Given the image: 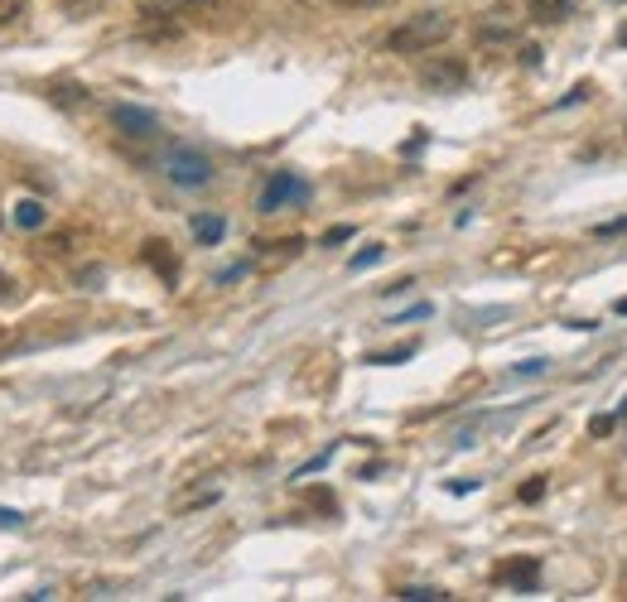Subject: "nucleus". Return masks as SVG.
Listing matches in <instances>:
<instances>
[{
  "label": "nucleus",
  "mask_w": 627,
  "mask_h": 602,
  "mask_svg": "<svg viewBox=\"0 0 627 602\" xmlns=\"http://www.w3.org/2000/svg\"><path fill=\"white\" fill-rule=\"evenodd\" d=\"M454 34V20H449L444 10H420L411 14L405 24H396L386 34V49L391 53H430V49H440V43Z\"/></svg>",
  "instance_id": "nucleus-1"
},
{
  "label": "nucleus",
  "mask_w": 627,
  "mask_h": 602,
  "mask_svg": "<svg viewBox=\"0 0 627 602\" xmlns=\"http://www.w3.org/2000/svg\"><path fill=\"white\" fill-rule=\"evenodd\" d=\"M136 10L145 20H169V24H217L223 14H232L227 0H136Z\"/></svg>",
  "instance_id": "nucleus-2"
},
{
  "label": "nucleus",
  "mask_w": 627,
  "mask_h": 602,
  "mask_svg": "<svg viewBox=\"0 0 627 602\" xmlns=\"http://www.w3.org/2000/svg\"><path fill=\"white\" fill-rule=\"evenodd\" d=\"M165 174L179 188H203V184H213V159L194 150V145H174V150L165 155Z\"/></svg>",
  "instance_id": "nucleus-3"
},
{
  "label": "nucleus",
  "mask_w": 627,
  "mask_h": 602,
  "mask_svg": "<svg viewBox=\"0 0 627 602\" xmlns=\"http://www.w3.org/2000/svg\"><path fill=\"white\" fill-rule=\"evenodd\" d=\"M420 82H425V92H459V87L469 82V63L454 58V53L430 58V63L420 68Z\"/></svg>",
  "instance_id": "nucleus-4"
},
{
  "label": "nucleus",
  "mask_w": 627,
  "mask_h": 602,
  "mask_svg": "<svg viewBox=\"0 0 627 602\" xmlns=\"http://www.w3.org/2000/svg\"><path fill=\"white\" fill-rule=\"evenodd\" d=\"M304 198H310V184L281 169V174H271L266 188H261V213H281L285 203H304Z\"/></svg>",
  "instance_id": "nucleus-5"
},
{
  "label": "nucleus",
  "mask_w": 627,
  "mask_h": 602,
  "mask_svg": "<svg viewBox=\"0 0 627 602\" xmlns=\"http://www.w3.org/2000/svg\"><path fill=\"white\" fill-rule=\"evenodd\" d=\"M111 126L121 130V136H136V140H150L155 130H159L155 116L140 111V107H111Z\"/></svg>",
  "instance_id": "nucleus-6"
},
{
  "label": "nucleus",
  "mask_w": 627,
  "mask_h": 602,
  "mask_svg": "<svg viewBox=\"0 0 627 602\" xmlns=\"http://www.w3.org/2000/svg\"><path fill=\"white\" fill-rule=\"evenodd\" d=\"M527 14L536 24H565L579 14V0H527Z\"/></svg>",
  "instance_id": "nucleus-7"
},
{
  "label": "nucleus",
  "mask_w": 627,
  "mask_h": 602,
  "mask_svg": "<svg viewBox=\"0 0 627 602\" xmlns=\"http://www.w3.org/2000/svg\"><path fill=\"white\" fill-rule=\"evenodd\" d=\"M492 579L512 583V589H521V593H531L536 579H541V564H536V560H512V564H498V574H492Z\"/></svg>",
  "instance_id": "nucleus-8"
},
{
  "label": "nucleus",
  "mask_w": 627,
  "mask_h": 602,
  "mask_svg": "<svg viewBox=\"0 0 627 602\" xmlns=\"http://www.w3.org/2000/svg\"><path fill=\"white\" fill-rule=\"evenodd\" d=\"M512 34H517L512 10H488V20L478 24V43H502V39H512Z\"/></svg>",
  "instance_id": "nucleus-9"
},
{
  "label": "nucleus",
  "mask_w": 627,
  "mask_h": 602,
  "mask_svg": "<svg viewBox=\"0 0 627 602\" xmlns=\"http://www.w3.org/2000/svg\"><path fill=\"white\" fill-rule=\"evenodd\" d=\"M223 231H227L223 217H213V213H198V217H194V237H198V246H217V241H223Z\"/></svg>",
  "instance_id": "nucleus-10"
},
{
  "label": "nucleus",
  "mask_w": 627,
  "mask_h": 602,
  "mask_svg": "<svg viewBox=\"0 0 627 602\" xmlns=\"http://www.w3.org/2000/svg\"><path fill=\"white\" fill-rule=\"evenodd\" d=\"M145 260H150V266L165 275V280H174V275H179V266H174V256L165 251V241H145Z\"/></svg>",
  "instance_id": "nucleus-11"
},
{
  "label": "nucleus",
  "mask_w": 627,
  "mask_h": 602,
  "mask_svg": "<svg viewBox=\"0 0 627 602\" xmlns=\"http://www.w3.org/2000/svg\"><path fill=\"white\" fill-rule=\"evenodd\" d=\"M49 97L58 101V107H82V101H87V97H82V87H72V82H53V87H49Z\"/></svg>",
  "instance_id": "nucleus-12"
},
{
  "label": "nucleus",
  "mask_w": 627,
  "mask_h": 602,
  "mask_svg": "<svg viewBox=\"0 0 627 602\" xmlns=\"http://www.w3.org/2000/svg\"><path fill=\"white\" fill-rule=\"evenodd\" d=\"M43 217H49V213H43L39 203H14V223H20V227H43Z\"/></svg>",
  "instance_id": "nucleus-13"
},
{
  "label": "nucleus",
  "mask_w": 627,
  "mask_h": 602,
  "mask_svg": "<svg viewBox=\"0 0 627 602\" xmlns=\"http://www.w3.org/2000/svg\"><path fill=\"white\" fill-rule=\"evenodd\" d=\"M101 6H107V0H58V10H63V14H78V20H82V14H97Z\"/></svg>",
  "instance_id": "nucleus-14"
},
{
  "label": "nucleus",
  "mask_w": 627,
  "mask_h": 602,
  "mask_svg": "<svg viewBox=\"0 0 627 602\" xmlns=\"http://www.w3.org/2000/svg\"><path fill=\"white\" fill-rule=\"evenodd\" d=\"M324 6H339V10H386L396 0H324Z\"/></svg>",
  "instance_id": "nucleus-15"
},
{
  "label": "nucleus",
  "mask_w": 627,
  "mask_h": 602,
  "mask_svg": "<svg viewBox=\"0 0 627 602\" xmlns=\"http://www.w3.org/2000/svg\"><path fill=\"white\" fill-rule=\"evenodd\" d=\"M396 598H405V602H444L449 593L444 589H401Z\"/></svg>",
  "instance_id": "nucleus-16"
},
{
  "label": "nucleus",
  "mask_w": 627,
  "mask_h": 602,
  "mask_svg": "<svg viewBox=\"0 0 627 602\" xmlns=\"http://www.w3.org/2000/svg\"><path fill=\"white\" fill-rule=\"evenodd\" d=\"M25 10H29V0H0V29H6V24H14Z\"/></svg>",
  "instance_id": "nucleus-17"
},
{
  "label": "nucleus",
  "mask_w": 627,
  "mask_h": 602,
  "mask_svg": "<svg viewBox=\"0 0 627 602\" xmlns=\"http://www.w3.org/2000/svg\"><path fill=\"white\" fill-rule=\"evenodd\" d=\"M376 260H382V246H368V251H357L353 260H347V266H353V270H368V266H376Z\"/></svg>",
  "instance_id": "nucleus-18"
},
{
  "label": "nucleus",
  "mask_w": 627,
  "mask_h": 602,
  "mask_svg": "<svg viewBox=\"0 0 627 602\" xmlns=\"http://www.w3.org/2000/svg\"><path fill=\"white\" fill-rule=\"evenodd\" d=\"M541 496H546V482H541V477L521 482V502H541Z\"/></svg>",
  "instance_id": "nucleus-19"
},
{
  "label": "nucleus",
  "mask_w": 627,
  "mask_h": 602,
  "mask_svg": "<svg viewBox=\"0 0 627 602\" xmlns=\"http://www.w3.org/2000/svg\"><path fill=\"white\" fill-rule=\"evenodd\" d=\"M310 506H319V511H333V506H339V502H333V492L314 487V492H310Z\"/></svg>",
  "instance_id": "nucleus-20"
},
{
  "label": "nucleus",
  "mask_w": 627,
  "mask_h": 602,
  "mask_svg": "<svg viewBox=\"0 0 627 602\" xmlns=\"http://www.w3.org/2000/svg\"><path fill=\"white\" fill-rule=\"evenodd\" d=\"M411 352H415V347H396V352H376V357H372V362H382V366H391V362H401V357H411Z\"/></svg>",
  "instance_id": "nucleus-21"
},
{
  "label": "nucleus",
  "mask_w": 627,
  "mask_h": 602,
  "mask_svg": "<svg viewBox=\"0 0 627 602\" xmlns=\"http://www.w3.org/2000/svg\"><path fill=\"white\" fill-rule=\"evenodd\" d=\"M10 299H14V280H10L6 270H0V304H10Z\"/></svg>",
  "instance_id": "nucleus-22"
},
{
  "label": "nucleus",
  "mask_w": 627,
  "mask_h": 602,
  "mask_svg": "<svg viewBox=\"0 0 627 602\" xmlns=\"http://www.w3.org/2000/svg\"><path fill=\"white\" fill-rule=\"evenodd\" d=\"M347 237H353V227H333L324 241H329V246H339V241H347Z\"/></svg>",
  "instance_id": "nucleus-23"
},
{
  "label": "nucleus",
  "mask_w": 627,
  "mask_h": 602,
  "mask_svg": "<svg viewBox=\"0 0 627 602\" xmlns=\"http://www.w3.org/2000/svg\"><path fill=\"white\" fill-rule=\"evenodd\" d=\"M589 430H594V434H608V430H614V415H599V420L589 424Z\"/></svg>",
  "instance_id": "nucleus-24"
},
{
  "label": "nucleus",
  "mask_w": 627,
  "mask_h": 602,
  "mask_svg": "<svg viewBox=\"0 0 627 602\" xmlns=\"http://www.w3.org/2000/svg\"><path fill=\"white\" fill-rule=\"evenodd\" d=\"M0 525H20V516H14V511H0Z\"/></svg>",
  "instance_id": "nucleus-25"
},
{
  "label": "nucleus",
  "mask_w": 627,
  "mask_h": 602,
  "mask_svg": "<svg viewBox=\"0 0 627 602\" xmlns=\"http://www.w3.org/2000/svg\"><path fill=\"white\" fill-rule=\"evenodd\" d=\"M618 314H627V299H618Z\"/></svg>",
  "instance_id": "nucleus-26"
},
{
  "label": "nucleus",
  "mask_w": 627,
  "mask_h": 602,
  "mask_svg": "<svg viewBox=\"0 0 627 602\" xmlns=\"http://www.w3.org/2000/svg\"><path fill=\"white\" fill-rule=\"evenodd\" d=\"M618 39H623V43H627V24H623V34H618Z\"/></svg>",
  "instance_id": "nucleus-27"
},
{
  "label": "nucleus",
  "mask_w": 627,
  "mask_h": 602,
  "mask_svg": "<svg viewBox=\"0 0 627 602\" xmlns=\"http://www.w3.org/2000/svg\"><path fill=\"white\" fill-rule=\"evenodd\" d=\"M614 6H623V0H614Z\"/></svg>",
  "instance_id": "nucleus-28"
}]
</instances>
